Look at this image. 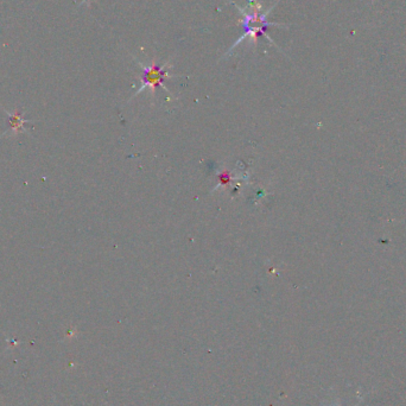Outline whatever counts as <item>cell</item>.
<instances>
[{
  "mask_svg": "<svg viewBox=\"0 0 406 406\" xmlns=\"http://www.w3.org/2000/svg\"><path fill=\"white\" fill-rule=\"evenodd\" d=\"M261 6L259 5L258 1L255 0H249V12H245V11H240L242 15V26H244V35L238 39V42L234 44L233 48L238 45L240 42H242L245 38H249V40H252L254 44H257L258 38L260 37L261 35L265 33V30L267 29L268 26L271 25H277L279 26L278 23H268L266 20L268 12L267 11L265 13H261Z\"/></svg>",
  "mask_w": 406,
  "mask_h": 406,
  "instance_id": "obj_1",
  "label": "cell"
},
{
  "mask_svg": "<svg viewBox=\"0 0 406 406\" xmlns=\"http://www.w3.org/2000/svg\"><path fill=\"white\" fill-rule=\"evenodd\" d=\"M168 76L166 74V68H161L158 67L156 63H152V65L150 67H144V76H143V88L145 87H151L152 90H154V88L157 86L164 81V78Z\"/></svg>",
  "mask_w": 406,
  "mask_h": 406,
  "instance_id": "obj_2",
  "label": "cell"
}]
</instances>
